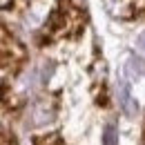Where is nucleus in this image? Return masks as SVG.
<instances>
[{
    "label": "nucleus",
    "instance_id": "nucleus-1",
    "mask_svg": "<svg viewBox=\"0 0 145 145\" xmlns=\"http://www.w3.org/2000/svg\"><path fill=\"white\" fill-rule=\"evenodd\" d=\"M52 121V109H47L45 103H36L29 112V123L31 125H45Z\"/></svg>",
    "mask_w": 145,
    "mask_h": 145
},
{
    "label": "nucleus",
    "instance_id": "nucleus-2",
    "mask_svg": "<svg viewBox=\"0 0 145 145\" xmlns=\"http://www.w3.org/2000/svg\"><path fill=\"white\" fill-rule=\"evenodd\" d=\"M118 103H121V107H123V112H125L127 116H134L136 114V103L132 101V96H129V91H127V87H123L121 89V98H118Z\"/></svg>",
    "mask_w": 145,
    "mask_h": 145
},
{
    "label": "nucleus",
    "instance_id": "nucleus-3",
    "mask_svg": "<svg viewBox=\"0 0 145 145\" xmlns=\"http://www.w3.org/2000/svg\"><path fill=\"white\" fill-rule=\"evenodd\" d=\"M103 145H118V134H116V127H114V125H107V127H105Z\"/></svg>",
    "mask_w": 145,
    "mask_h": 145
}]
</instances>
